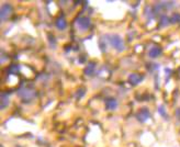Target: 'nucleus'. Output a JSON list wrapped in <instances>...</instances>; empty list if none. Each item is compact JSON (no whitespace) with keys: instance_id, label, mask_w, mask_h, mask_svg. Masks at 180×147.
Returning a JSON list of instances; mask_svg holds the SVG:
<instances>
[{"instance_id":"obj_1","label":"nucleus","mask_w":180,"mask_h":147,"mask_svg":"<svg viewBox=\"0 0 180 147\" xmlns=\"http://www.w3.org/2000/svg\"><path fill=\"white\" fill-rule=\"evenodd\" d=\"M18 95L23 101L30 102V101L33 100L36 97V90L34 88H32L31 86H22L20 89L18 90Z\"/></svg>"},{"instance_id":"obj_2","label":"nucleus","mask_w":180,"mask_h":147,"mask_svg":"<svg viewBox=\"0 0 180 147\" xmlns=\"http://www.w3.org/2000/svg\"><path fill=\"white\" fill-rule=\"evenodd\" d=\"M108 38H109L108 40H109V42H110V44L117 49V52H122V51H124V47H125L124 46V42H123V40L119 36V35H117V34L109 35Z\"/></svg>"},{"instance_id":"obj_3","label":"nucleus","mask_w":180,"mask_h":147,"mask_svg":"<svg viewBox=\"0 0 180 147\" xmlns=\"http://www.w3.org/2000/svg\"><path fill=\"white\" fill-rule=\"evenodd\" d=\"M12 13V7L9 5V3H5L1 6L0 9V19L1 21H6Z\"/></svg>"},{"instance_id":"obj_4","label":"nucleus","mask_w":180,"mask_h":147,"mask_svg":"<svg viewBox=\"0 0 180 147\" xmlns=\"http://www.w3.org/2000/svg\"><path fill=\"white\" fill-rule=\"evenodd\" d=\"M149 118H151V112H149V110L147 108H143L136 113V119L142 123L146 122Z\"/></svg>"},{"instance_id":"obj_5","label":"nucleus","mask_w":180,"mask_h":147,"mask_svg":"<svg viewBox=\"0 0 180 147\" xmlns=\"http://www.w3.org/2000/svg\"><path fill=\"white\" fill-rule=\"evenodd\" d=\"M77 24L80 29L87 30L91 25V21H90V19L88 17H80L77 20Z\"/></svg>"},{"instance_id":"obj_6","label":"nucleus","mask_w":180,"mask_h":147,"mask_svg":"<svg viewBox=\"0 0 180 147\" xmlns=\"http://www.w3.org/2000/svg\"><path fill=\"white\" fill-rule=\"evenodd\" d=\"M143 79H144V76L140 75V74H137V72L131 74V75L129 76V82L132 85V86H136V85L140 84Z\"/></svg>"},{"instance_id":"obj_7","label":"nucleus","mask_w":180,"mask_h":147,"mask_svg":"<svg viewBox=\"0 0 180 147\" xmlns=\"http://www.w3.org/2000/svg\"><path fill=\"white\" fill-rule=\"evenodd\" d=\"M161 52H163V51H161V47L153 46V47H151V49L148 51V56L151 58H156L161 54Z\"/></svg>"},{"instance_id":"obj_8","label":"nucleus","mask_w":180,"mask_h":147,"mask_svg":"<svg viewBox=\"0 0 180 147\" xmlns=\"http://www.w3.org/2000/svg\"><path fill=\"white\" fill-rule=\"evenodd\" d=\"M94 69H96V63L94 62H90V63H88V65L86 66L83 72H85V74L87 76H92L94 72Z\"/></svg>"},{"instance_id":"obj_9","label":"nucleus","mask_w":180,"mask_h":147,"mask_svg":"<svg viewBox=\"0 0 180 147\" xmlns=\"http://www.w3.org/2000/svg\"><path fill=\"white\" fill-rule=\"evenodd\" d=\"M20 72V65H17V64H12L8 67V75H18Z\"/></svg>"},{"instance_id":"obj_10","label":"nucleus","mask_w":180,"mask_h":147,"mask_svg":"<svg viewBox=\"0 0 180 147\" xmlns=\"http://www.w3.org/2000/svg\"><path fill=\"white\" fill-rule=\"evenodd\" d=\"M0 102H1V109H5V108L7 107V105H9V103H10V100H9V95H7V93L2 92L1 95H0Z\"/></svg>"},{"instance_id":"obj_11","label":"nucleus","mask_w":180,"mask_h":147,"mask_svg":"<svg viewBox=\"0 0 180 147\" xmlns=\"http://www.w3.org/2000/svg\"><path fill=\"white\" fill-rule=\"evenodd\" d=\"M106 107L109 110H114L117 107V101L114 98H109L106 100Z\"/></svg>"},{"instance_id":"obj_12","label":"nucleus","mask_w":180,"mask_h":147,"mask_svg":"<svg viewBox=\"0 0 180 147\" xmlns=\"http://www.w3.org/2000/svg\"><path fill=\"white\" fill-rule=\"evenodd\" d=\"M56 26H57L58 30H65L66 29L67 23H66V20L64 19V17L58 18L57 21H56Z\"/></svg>"},{"instance_id":"obj_13","label":"nucleus","mask_w":180,"mask_h":147,"mask_svg":"<svg viewBox=\"0 0 180 147\" xmlns=\"http://www.w3.org/2000/svg\"><path fill=\"white\" fill-rule=\"evenodd\" d=\"M169 24H170V19H169V17H167V15H161L160 21H159V26L165 28V26L169 25Z\"/></svg>"},{"instance_id":"obj_14","label":"nucleus","mask_w":180,"mask_h":147,"mask_svg":"<svg viewBox=\"0 0 180 147\" xmlns=\"http://www.w3.org/2000/svg\"><path fill=\"white\" fill-rule=\"evenodd\" d=\"M169 19H170V24L179 23L180 22V13H174L172 17H169Z\"/></svg>"},{"instance_id":"obj_15","label":"nucleus","mask_w":180,"mask_h":147,"mask_svg":"<svg viewBox=\"0 0 180 147\" xmlns=\"http://www.w3.org/2000/svg\"><path fill=\"white\" fill-rule=\"evenodd\" d=\"M99 47H100L101 52H106L107 51V43L104 42L103 38H101L100 41H99Z\"/></svg>"},{"instance_id":"obj_16","label":"nucleus","mask_w":180,"mask_h":147,"mask_svg":"<svg viewBox=\"0 0 180 147\" xmlns=\"http://www.w3.org/2000/svg\"><path fill=\"white\" fill-rule=\"evenodd\" d=\"M158 112H159V114H160L161 116H163L164 119H168V115H167V113H166L164 105H160V107L158 108Z\"/></svg>"},{"instance_id":"obj_17","label":"nucleus","mask_w":180,"mask_h":147,"mask_svg":"<svg viewBox=\"0 0 180 147\" xmlns=\"http://www.w3.org/2000/svg\"><path fill=\"white\" fill-rule=\"evenodd\" d=\"M49 44H51V46L54 48L56 46V40H55L54 36H52V35H49Z\"/></svg>"},{"instance_id":"obj_18","label":"nucleus","mask_w":180,"mask_h":147,"mask_svg":"<svg viewBox=\"0 0 180 147\" xmlns=\"http://www.w3.org/2000/svg\"><path fill=\"white\" fill-rule=\"evenodd\" d=\"M85 95V89H80V90H78V92H77V95H76V98L77 99H80L83 95Z\"/></svg>"},{"instance_id":"obj_19","label":"nucleus","mask_w":180,"mask_h":147,"mask_svg":"<svg viewBox=\"0 0 180 147\" xmlns=\"http://www.w3.org/2000/svg\"><path fill=\"white\" fill-rule=\"evenodd\" d=\"M165 72H166V80H168V78H169V76H170V72H172V70L169 69V68H166Z\"/></svg>"},{"instance_id":"obj_20","label":"nucleus","mask_w":180,"mask_h":147,"mask_svg":"<svg viewBox=\"0 0 180 147\" xmlns=\"http://www.w3.org/2000/svg\"><path fill=\"white\" fill-rule=\"evenodd\" d=\"M176 114H177V118H178V119H179V120H180V108H179V109L177 110V111H176Z\"/></svg>"}]
</instances>
